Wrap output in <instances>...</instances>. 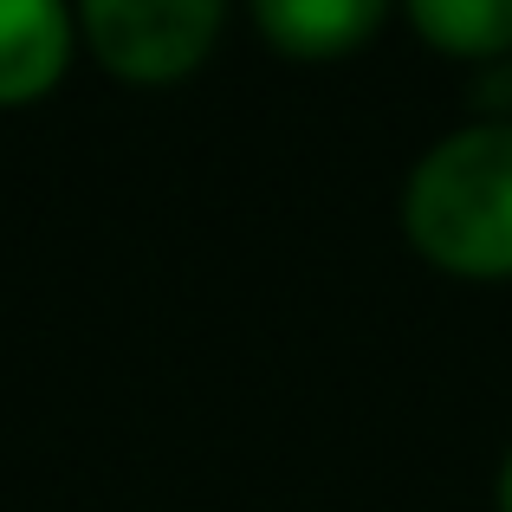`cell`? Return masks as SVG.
I'll use <instances>...</instances> for the list:
<instances>
[{"instance_id": "6da1fadb", "label": "cell", "mask_w": 512, "mask_h": 512, "mask_svg": "<svg viewBox=\"0 0 512 512\" xmlns=\"http://www.w3.org/2000/svg\"><path fill=\"white\" fill-rule=\"evenodd\" d=\"M402 234L454 279H512V124L441 137L402 182Z\"/></svg>"}, {"instance_id": "7a4b0ae2", "label": "cell", "mask_w": 512, "mask_h": 512, "mask_svg": "<svg viewBox=\"0 0 512 512\" xmlns=\"http://www.w3.org/2000/svg\"><path fill=\"white\" fill-rule=\"evenodd\" d=\"M91 59L130 85H175L214 52L227 0H78Z\"/></svg>"}, {"instance_id": "3957f363", "label": "cell", "mask_w": 512, "mask_h": 512, "mask_svg": "<svg viewBox=\"0 0 512 512\" xmlns=\"http://www.w3.org/2000/svg\"><path fill=\"white\" fill-rule=\"evenodd\" d=\"M78 13L65 0H0V104H39L72 65Z\"/></svg>"}, {"instance_id": "277c9868", "label": "cell", "mask_w": 512, "mask_h": 512, "mask_svg": "<svg viewBox=\"0 0 512 512\" xmlns=\"http://www.w3.org/2000/svg\"><path fill=\"white\" fill-rule=\"evenodd\" d=\"M396 0H253L266 46L286 59H344L383 26V13Z\"/></svg>"}, {"instance_id": "5b68a950", "label": "cell", "mask_w": 512, "mask_h": 512, "mask_svg": "<svg viewBox=\"0 0 512 512\" xmlns=\"http://www.w3.org/2000/svg\"><path fill=\"white\" fill-rule=\"evenodd\" d=\"M409 26L448 59H500L512 52V0H402Z\"/></svg>"}, {"instance_id": "8992f818", "label": "cell", "mask_w": 512, "mask_h": 512, "mask_svg": "<svg viewBox=\"0 0 512 512\" xmlns=\"http://www.w3.org/2000/svg\"><path fill=\"white\" fill-rule=\"evenodd\" d=\"M493 506L512 512V448H506V461H500V480H493Z\"/></svg>"}]
</instances>
